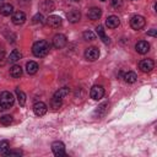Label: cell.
Masks as SVG:
<instances>
[{"instance_id": "obj_8", "label": "cell", "mask_w": 157, "mask_h": 157, "mask_svg": "<svg viewBox=\"0 0 157 157\" xmlns=\"http://www.w3.org/2000/svg\"><path fill=\"white\" fill-rule=\"evenodd\" d=\"M52 151L55 156H65V145L61 141H54L52 144Z\"/></svg>"}, {"instance_id": "obj_14", "label": "cell", "mask_w": 157, "mask_h": 157, "mask_svg": "<svg viewBox=\"0 0 157 157\" xmlns=\"http://www.w3.org/2000/svg\"><path fill=\"white\" fill-rule=\"evenodd\" d=\"M102 16V10L99 7H91L87 12V17L91 20V21H96L98 20L99 17Z\"/></svg>"}, {"instance_id": "obj_24", "label": "cell", "mask_w": 157, "mask_h": 157, "mask_svg": "<svg viewBox=\"0 0 157 157\" xmlns=\"http://www.w3.org/2000/svg\"><path fill=\"white\" fill-rule=\"evenodd\" d=\"M136 80H137V76H136V74L134 71H128L124 75V81L128 82V83H134Z\"/></svg>"}, {"instance_id": "obj_31", "label": "cell", "mask_w": 157, "mask_h": 157, "mask_svg": "<svg viewBox=\"0 0 157 157\" xmlns=\"http://www.w3.org/2000/svg\"><path fill=\"white\" fill-rule=\"evenodd\" d=\"M61 101H59V99H52V108L54 109V110H56V109H59L60 107H61Z\"/></svg>"}, {"instance_id": "obj_28", "label": "cell", "mask_w": 157, "mask_h": 157, "mask_svg": "<svg viewBox=\"0 0 157 157\" xmlns=\"http://www.w3.org/2000/svg\"><path fill=\"white\" fill-rule=\"evenodd\" d=\"M82 37H83L85 40H93L96 38V34L92 31H85L83 34H82Z\"/></svg>"}, {"instance_id": "obj_13", "label": "cell", "mask_w": 157, "mask_h": 157, "mask_svg": "<svg viewBox=\"0 0 157 157\" xmlns=\"http://www.w3.org/2000/svg\"><path fill=\"white\" fill-rule=\"evenodd\" d=\"M66 17H67L69 22H71V23H77V22L81 20V12H80L78 10L74 9V10H71V11L67 12Z\"/></svg>"}, {"instance_id": "obj_27", "label": "cell", "mask_w": 157, "mask_h": 157, "mask_svg": "<svg viewBox=\"0 0 157 157\" xmlns=\"http://www.w3.org/2000/svg\"><path fill=\"white\" fill-rule=\"evenodd\" d=\"M12 117L11 115H9V114H6V115H2L1 118H0V123L2 124V125H10L11 123H12Z\"/></svg>"}, {"instance_id": "obj_1", "label": "cell", "mask_w": 157, "mask_h": 157, "mask_svg": "<svg viewBox=\"0 0 157 157\" xmlns=\"http://www.w3.org/2000/svg\"><path fill=\"white\" fill-rule=\"evenodd\" d=\"M49 49H50V45L47 40L42 39V40H37L33 45H32V53L34 56L37 58H43L48 53H49Z\"/></svg>"}, {"instance_id": "obj_26", "label": "cell", "mask_w": 157, "mask_h": 157, "mask_svg": "<svg viewBox=\"0 0 157 157\" xmlns=\"http://www.w3.org/2000/svg\"><path fill=\"white\" fill-rule=\"evenodd\" d=\"M10 147V144L7 140H1L0 141V155H4Z\"/></svg>"}, {"instance_id": "obj_29", "label": "cell", "mask_w": 157, "mask_h": 157, "mask_svg": "<svg viewBox=\"0 0 157 157\" xmlns=\"http://www.w3.org/2000/svg\"><path fill=\"white\" fill-rule=\"evenodd\" d=\"M32 22H33L34 25H37V23L42 25V23L44 22V18H43V16H42L40 13H37L36 16H33V18H32Z\"/></svg>"}, {"instance_id": "obj_21", "label": "cell", "mask_w": 157, "mask_h": 157, "mask_svg": "<svg viewBox=\"0 0 157 157\" xmlns=\"http://www.w3.org/2000/svg\"><path fill=\"white\" fill-rule=\"evenodd\" d=\"M22 75V67L20 65H13L12 67H10V76L13 78H18Z\"/></svg>"}, {"instance_id": "obj_11", "label": "cell", "mask_w": 157, "mask_h": 157, "mask_svg": "<svg viewBox=\"0 0 157 157\" xmlns=\"http://www.w3.org/2000/svg\"><path fill=\"white\" fill-rule=\"evenodd\" d=\"M47 25L49 26V27H53V28H59L60 26H61V18L59 17V16H55V15H52V16H49L48 18H47Z\"/></svg>"}, {"instance_id": "obj_2", "label": "cell", "mask_w": 157, "mask_h": 157, "mask_svg": "<svg viewBox=\"0 0 157 157\" xmlns=\"http://www.w3.org/2000/svg\"><path fill=\"white\" fill-rule=\"evenodd\" d=\"M13 102H15V98H13V94L11 92L4 91L0 93V109L1 110L9 109L10 107H12Z\"/></svg>"}, {"instance_id": "obj_5", "label": "cell", "mask_w": 157, "mask_h": 157, "mask_svg": "<svg viewBox=\"0 0 157 157\" xmlns=\"http://www.w3.org/2000/svg\"><path fill=\"white\" fill-rule=\"evenodd\" d=\"M66 43H67V39H66V37H65L64 34H61V33H58V34H55V36L53 37V47L56 48V49L64 48V47L66 45Z\"/></svg>"}, {"instance_id": "obj_17", "label": "cell", "mask_w": 157, "mask_h": 157, "mask_svg": "<svg viewBox=\"0 0 157 157\" xmlns=\"http://www.w3.org/2000/svg\"><path fill=\"white\" fill-rule=\"evenodd\" d=\"M108 112V103H102L97 107V109L94 110V117L97 118H102L105 115V113Z\"/></svg>"}, {"instance_id": "obj_25", "label": "cell", "mask_w": 157, "mask_h": 157, "mask_svg": "<svg viewBox=\"0 0 157 157\" xmlns=\"http://www.w3.org/2000/svg\"><path fill=\"white\" fill-rule=\"evenodd\" d=\"M42 9H43V11H45V12L53 11V10H54V4H53V1H52V0H45V1L42 4Z\"/></svg>"}, {"instance_id": "obj_23", "label": "cell", "mask_w": 157, "mask_h": 157, "mask_svg": "<svg viewBox=\"0 0 157 157\" xmlns=\"http://www.w3.org/2000/svg\"><path fill=\"white\" fill-rule=\"evenodd\" d=\"M15 93H16L18 104H20L21 107H23V105L26 104V94H25V92H22L20 88H16V90H15Z\"/></svg>"}, {"instance_id": "obj_30", "label": "cell", "mask_w": 157, "mask_h": 157, "mask_svg": "<svg viewBox=\"0 0 157 157\" xmlns=\"http://www.w3.org/2000/svg\"><path fill=\"white\" fill-rule=\"evenodd\" d=\"M124 4V0H110V5L114 7V9H120Z\"/></svg>"}, {"instance_id": "obj_12", "label": "cell", "mask_w": 157, "mask_h": 157, "mask_svg": "<svg viewBox=\"0 0 157 157\" xmlns=\"http://www.w3.org/2000/svg\"><path fill=\"white\" fill-rule=\"evenodd\" d=\"M135 50H136L139 54H146V53L150 50V44H148L146 40H139V42L135 44Z\"/></svg>"}, {"instance_id": "obj_32", "label": "cell", "mask_w": 157, "mask_h": 157, "mask_svg": "<svg viewBox=\"0 0 157 157\" xmlns=\"http://www.w3.org/2000/svg\"><path fill=\"white\" fill-rule=\"evenodd\" d=\"M4 155L5 156H21L22 152L21 151H6Z\"/></svg>"}, {"instance_id": "obj_10", "label": "cell", "mask_w": 157, "mask_h": 157, "mask_svg": "<svg viewBox=\"0 0 157 157\" xmlns=\"http://www.w3.org/2000/svg\"><path fill=\"white\" fill-rule=\"evenodd\" d=\"M12 23L16 25V26H20V25H23L26 22V15L23 11H16L12 13Z\"/></svg>"}, {"instance_id": "obj_22", "label": "cell", "mask_w": 157, "mask_h": 157, "mask_svg": "<svg viewBox=\"0 0 157 157\" xmlns=\"http://www.w3.org/2000/svg\"><path fill=\"white\" fill-rule=\"evenodd\" d=\"M21 58H22L21 52H20V50H17V49H13V50L10 53V55H9L7 60H9L10 63H16V61H18Z\"/></svg>"}, {"instance_id": "obj_20", "label": "cell", "mask_w": 157, "mask_h": 157, "mask_svg": "<svg viewBox=\"0 0 157 157\" xmlns=\"http://www.w3.org/2000/svg\"><path fill=\"white\" fill-rule=\"evenodd\" d=\"M38 69H39V66H38V64L36 61H28L26 64V71L29 75H34L38 71Z\"/></svg>"}, {"instance_id": "obj_4", "label": "cell", "mask_w": 157, "mask_h": 157, "mask_svg": "<svg viewBox=\"0 0 157 157\" xmlns=\"http://www.w3.org/2000/svg\"><path fill=\"white\" fill-rule=\"evenodd\" d=\"M90 96H91V98L94 99V101H98V99L103 98V96H104V88H103V86H101V85H94V86L91 88V91H90Z\"/></svg>"}, {"instance_id": "obj_6", "label": "cell", "mask_w": 157, "mask_h": 157, "mask_svg": "<svg viewBox=\"0 0 157 157\" xmlns=\"http://www.w3.org/2000/svg\"><path fill=\"white\" fill-rule=\"evenodd\" d=\"M98 56H99L98 48H96V47H88V48H86V50H85V58L87 60L94 61V60L98 59Z\"/></svg>"}, {"instance_id": "obj_7", "label": "cell", "mask_w": 157, "mask_h": 157, "mask_svg": "<svg viewBox=\"0 0 157 157\" xmlns=\"http://www.w3.org/2000/svg\"><path fill=\"white\" fill-rule=\"evenodd\" d=\"M155 67V61L152 59H144L139 63V69L142 72H150Z\"/></svg>"}, {"instance_id": "obj_16", "label": "cell", "mask_w": 157, "mask_h": 157, "mask_svg": "<svg viewBox=\"0 0 157 157\" xmlns=\"http://www.w3.org/2000/svg\"><path fill=\"white\" fill-rule=\"evenodd\" d=\"M70 93V88L69 87H61V88H59L55 93H54V96H53V98L54 99H59V101H63V98H65L67 94Z\"/></svg>"}, {"instance_id": "obj_34", "label": "cell", "mask_w": 157, "mask_h": 157, "mask_svg": "<svg viewBox=\"0 0 157 157\" xmlns=\"http://www.w3.org/2000/svg\"><path fill=\"white\" fill-rule=\"evenodd\" d=\"M72 1H78V0H72Z\"/></svg>"}, {"instance_id": "obj_33", "label": "cell", "mask_w": 157, "mask_h": 157, "mask_svg": "<svg viewBox=\"0 0 157 157\" xmlns=\"http://www.w3.org/2000/svg\"><path fill=\"white\" fill-rule=\"evenodd\" d=\"M147 34L148 36H152V37H156L157 36V29H151V31L147 32Z\"/></svg>"}, {"instance_id": "obj_9", "label": "cell", "mask_w": 157, "mask_h": 157, "mask_svg": "<svg viewBox=\"0 0 157 157\" xmlns=\"http://www.w3.org/2000/svg\"><path fill=\"white\" fill-rule=\"evenodd\" d=\"M33 112H34V114L37 117H42V115H44L48 112V107L43 102H36L33 104Z\"/></svg>"}, {"instance_id": "obj_18", "label": "cell", "mask_w": 157, "mask_h": 157, "mask_svg": "<svg viewBox=\"0 0 157 157\" xmlns=\"http://www.w3.org/2000/svg\"><path fill=\"white\" fill-rule=\"evenodd\" d=\"M0 13L2 16H10L13 13V6L11 4H2L0 6Z\"/></svg>"}, {"instance_id": "obj_36", "label": "cell", "mask_w": 157, "mask_h": 157, "mask_svg": "<svg viewBox=\"0 0 157 157\" xmlns=\"http://www.w3.org/2000/svg\"><path fill=\"white\" fill-rule=\"evenodd\" d=\"M0 2H1V0H0Z\"/></svg>"}, {"instance_id": "obj_19", "label": "cell", "mask_w": 157, "mask_h": 157, "mask_svg": "<svg viewBox=\"0 0 157 157\" xmlns=\"http://www.w3.org/2000/svg\"><path fill=\"white\" fill-rule=\"evenodd\" d=\"M96 32H97L98 37L102 39V42H103L104 44H109V43H110V39H109V38H108V36L104 33L103 26H98V27H96Z\"/></svg>"}, {"instance_id": "obj_3", "label": "cell", "mask_w": 157, "mask_h": 157, "mask_svg": "<svg viewBox=\"0 0 157 157\" xmlns=\"http://www.w3.org/2000/svg\"><path fill=\"white\" fill-rule=\"evenodd\" d=\"M145 25H146V20H145V17L141 16V15H134V16L131 17V20H130V26H131V28L135 29V31H139V29L144 28Z\"/></svg>"}, {"instance_id": "obj_35", "label": "cell", "mask_w": 157, "mask_h": 157, "mask_svg": "<svg viewBox=\"0 0 157 157\" xmlns=\"http://www.w3.org/2000/svg\"><path fill=\"white\" fill-rule=\"evenodd\" d=\"M101 1H105V0H101Z\"/></svg>"}, {"instance_id": "obj_15", "label": "cell", "mask_w": 157, "mask_h": 157, "mask_svg": "<svg viewBox=\"0 0 157 157\" xmlns=\"http://www.w3.org/2000/svg\"><path fill=\"white\" fill-rule=\"evenodd\" d=\"M119 25H120V20H119L118 16L112 15V16H108L107 20H105V26L108 28H117Z\"/></svg>"}]
</instances>
